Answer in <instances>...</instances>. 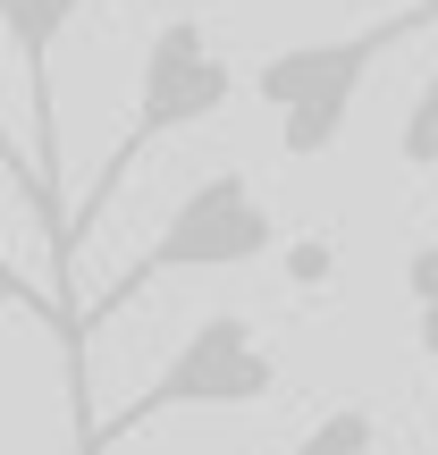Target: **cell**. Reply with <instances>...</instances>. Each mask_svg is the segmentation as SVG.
<instances>
[{"label":"cell","instance_id":"1","mask_svg":"<svg viewBox=\"0 0 438 455\" xmlns=\"http://www.w3.org/2000/svg\"><path fill=\"white\" fill-rule=\"evenodd\" d=\"M430 26H438V0H405V9L371 17V26H354V34H321V43L270 51V60L253 68V93H261V110H270L278 144H287V161H321V152L346 135L371 68L388 60L396 43L430 34Z\"/></svg>","mask_w":438,"mask_h":455},{"label":"cell","instance_id":"2","mask_svg":"<svg viewBox=\"0 0 438 455\" xmlns=\"http://www.w3.org/2000/svg\"><path fill=\"white\" fill-rule=\"evenodd\" d=\"M270 244H278V220H270V203L253 195V178H244V169H211V178H195V186L178 195V212L161 220V236H152L144 253H135L127 270L84 304V329L118 321V312H127L144 287H161V278L244 270V261H261Z\"/></svg>","mask_w":438,"mask_h":455},{"label":"cell","instance_id":"3","mask_svg":"<svg viewBox=\"0 0 438 455\" xmlns=\"http://www.w3.org/2000/svg\"><path fill=\"white\" fill-rule=\"evenodd\" d=\"M227 93H236V68H227V51L203 34V17H169V26L152 34L144 68H135V118H127V135L110 144V161H101L93 195L76 203L68 236H93V220L110 212V195L127 186V169L144 161L152 144H169V135H186V127H203V118H219Z\"/></svg>","mask_w":438,"mask_h":455},{"label":"cell","instance_id":"4","mask_svg":"<svg viewBox=\"0 0 438 455\" xmlns=\"http://www.w3.org/2000/svg\"><path fill=\"white\" fill-rule=\"evenodd\" d=\"M261 396H278V355L261 346V329L244 321V312H211V321L186 329L178 355L84 439V455H110L118 439L169 422V413H236V405H261Z\"/></svg>","mask_w":438,"mask_h":455},{"label":"cell","instance_id":"5","mask_svg":"<svg viewBox=\"0 0 438 455\" xmlns=\"http://www.w3.org/2000/svg\"><path fill=\"white\" fill-rule=\"evenodd\" d=\"M84 0H0V34H9V51L26 60V169L43 178V195L60 203V101H51V51H60L68 17H76Z\"/></svg>","mask_w":438,"mask_h":455},{"label":"cell","instance_id":"6","mask_svg":"<svg viewBox=\"0 0 438 455\" xmlns=\"http://www.w3.org/2000/svg\"><path fill=\"white\" fill-rule=\"evenodd\" d=\"M287 455H388V439H379V413L371 405H329Z\"/></svg>","mask_w":438,"mask_h":455},{"label":"cell","instance_id":"7","mask_svg":"<svg viewBox=\"0 0 438 455\" xmlns=\"http://www.w3.org/2000/svg\"><path fill=\"white\" fill-rule=\"evenodd\" d=\"M396 161L405 169H438V68L413 84L405 101V127H396Z\"/></svg>","mask_w":438,"mask_h":455},{"label":"cell","instance_id":"8","mask_svg":"<svg viewBox=\"0 0 438 455\" xmlns=\"http://www.w3.org/2000/svg\"><path fill=\"white\" fill-rule=\"evenodd\" d=\"M405 287H413V312H430V304H438V236L405 261Z\"/></svg>","mask_w":438,"mask_h":455}]
</instances>
